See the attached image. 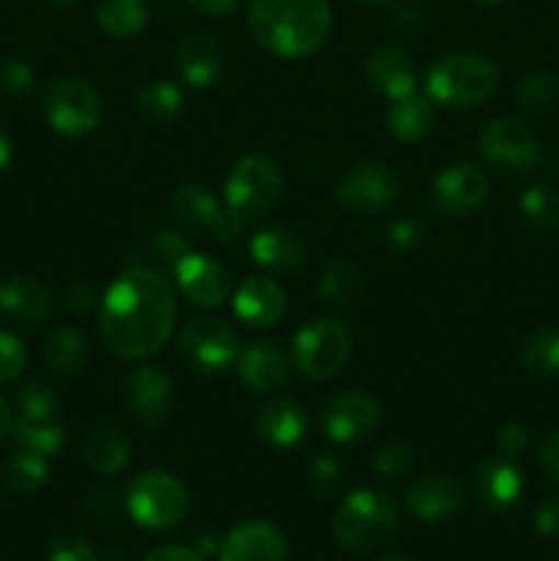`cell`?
<instances>
[{
    "mask_svg": "<svg viewBox=\"0 0 559 561\" xmlns=\"http://www.w3.org/2000/svg\"><path fill=\"white\" fill-rule=\"evenodd\" d=\"M175 294L162 272L129 266L110 283L99 307V334L113 354L146 359L173 334Z\"/></svg>",
    "mask_w": 559,
    "mask_h": 561,
    "instance_id": "1",
    "label": "cell"
},
{
    "mask_svg": "<svg viewBox=\"0 0 559 561\" xmlns=\"http://www.w3.org/2000/svg\"><path fill=\"white\" fill-rule=\"evenodd\" d=\"M250 33L261 49L280 60L316 55L332 33L329 0H250Z\"/></svg>",
    "mask_w": 559,
    "mask_h": 561,
    "instance_id": "2",
    "label": "cell"
},
{
    "mask_svg": "<svg viewBox=\"0 0 559 561\" xmlns=\"http://www.w3.org/2000/svg\"><path fill=\"white\" fill-rule=\"evenodd\" d=\"M499 69L477 53H447L427 69L425 93L449 110L480 107L497 93Z\"/></svg>",
    "mask_w": 559,
    "mask_h": 561,
    "instance_id": "3",
    "label": "cell"
},
{
    "mask_svg": "<svg viewBox=\"0 0 559 561\" xmlns=\"http://www.w3.org/2000/svg\"><path fill=\"white\" fill-rule=\"evenodd\" d=\"M398 529V507L378 491H354L332 518L334 542L351 553L381 551L395 540Z\"/></svg>",
    "mask_w": 559,
    "mask_h": 561,
    "instance_id": "4",
    "label": "cell"
},
{
    "mask_svg": "<svg viewBox=\"0 0 559 561\" xmlns=\"http://www.w3.org/2000/svg\"><path fill=\"white\" fill-rule=\"evenodd\" d=\"M126 513L148 531L173 529L190 513V491L168 471H142L126 488Z\"/></svg>",
    "mask_w": 559,
    "mask_h": 561,
    "instance_id": "5",
    "label": "cell"
},
{
    "mask_svg": "<svg viewBox=\"0 0 559 561\" xmlns=\"http://www.w3.org/2000/svg\"><path fill=\"white\" fill-rule=\"evenodd\" d=\"M42 113L49 129L64 137H85L99 129L104 104L96 88L80 77H58L44 88Z\"/></svg>",
    "mask_w": 559,
    "mask_h": 561,
    "instance_id": "6",
    "label": "cell"
},
{
    "mask_svg": "<svg viewBox=\"0 0 559 561\" xmlns=\"http://www.w3.org/2000/svg\"><path fill=\"white\" fill-rule=\"evenodd\" d=\"M290 359L312 381L338 376L351 359V332L334 318H312L294 334Z\"/></svg>",
    "mask_w": 559,
    "mask_h": 561,
    "instance_id": "7",
    "label": "cell"
},
{
    "mask_svg": "<svg viewBox=\"0 0 559 561\" xmlns=\"http://www.w3.org/2000/svg\"><path fill=\"white\" fill-rule=\"evenodd\" d=\"M283 170L263 153H247L225 179V203L241 217H263L283 201Z\"/></svg>",
    "mask_w": 559,
    "mask_h": 561,
    "instance_id": "8",
    "label": "cell"
},
{
    "mask_svg": "<svg viewBox=\"0 0 559 561\" xmlns=\"http://www.w3.org/2000/svg\"><path fill=\"white\" fill-rule=\"evenodd\" d=\"M480 153L504 179H524L540 164V142L518 118L491 121L480 135Z\"/></svg>",
    "mask_w": 559,
    "mask_h": 561,
    "instance_id": "9",
    "label": "cell"
},
{
    "mask_svg": "<svg viewBox=\"0 0 559 561\" xmlns=\"http://www.w3.org/2000/svg\"><path fill=\"white\" fill-rule=\"evenodd\" d=\"M179 351L197 373H225L239 359V334L223 318L197 316L181 329Z\"/></svg>",
    "mask_w": 559,
    "mask_h": 561,
    "instance_id": "10",
    "label": "cell"
},
{
    "mask_svg": "<svg viewBox=\"0 0 559 561\" xmlns=\"http://www.w3.org/2000/svg\"><path fill=\"white\" fill-rule=\"evenodd\" d=\"M400 175L384 162H360L345 170L338 181V203L360 217H376L395 206L400 197Z\"/></svg>",
    "mask_w": 559,
    "mask_h": 561,
    "instance_id": "11",
    "label": "cell"
},
{
    "mask_svg": "<svg viewBox=\"0 0 559 561\" xmlns=\"http://www.w3.org/2000/svg\"><path fill=\"white\" fill-rule=\"evenodd\" d=\"M170 211L184 228L190 230H208L214 239L230 241L241 233L244 219L236 208L219 201L208 186L203 184H181L170 195Z\"/></svg>",
    "mask_w": 559,
    "mask_h": 561,
    "instance_id": "12",
    "label": "cell"
},
{
    "mask_svg": "<svg viewBox=\"0 0 559 561\" xmlns=\"http://www.w3.org/2000/svg\"><path fill=\"white\" fill-rule=\"evenodd\" d=\"M124 403L132 420L146 431H159L175 405L173 378L162 367H135L124 378Z\"/></svg>",
    "mask_w": 559,
    "mask_h": 561,
    "instance_id": "13",
    "label": "cell"
},
{
    "mask_svg": "<svg viewBox=\"0 0 559 561\" xmlns=\"http://www.w3.org/2000/svg\"><path fill=\"white\" fill-rule=\"evenodd\" d=\"M491 195V181L477 164L455 162L436 175L431 206L444 217H469L480 211Z\"/></svg>",
    "mask_w": 559,
    "mask_h": 561,
    "instance_id": "14",
    "label": "cell"
},
{
    "mask_svg": "<svg viewBox=\"0 0 559 561\" xmlns=\"http://www.w3.org/2000/svg\"><path fill=\"white\" fill-rule=\"evenodd\" d=\"M378 422H381V405L373 394L362 392V389L334 394L321 414V427L329 442L345 444V447L373 436Z\"/></svg>",
    "mask_w": 559,
    "mask_h": 561,
    "instance_id": "15",
    "label": "cell"
},
{
    "mask_svg": "<svg viewBox=\"0 0 559 561\" xmlns=\"http://www.w3.org/2000/svg\"><path fill=\"white\" fill-rule=\"evenodd\" d=\"M173 277L184 299L197 307H219L233 294V279H230L228 268L201 252H190L181 257L179 266L173 268Z\"/></svg>",
    "mask_w": 559,
    "mask_h": 561,
    "instance_id": "16",
    "label": "cell"
},
{
    "mask_svg": "<svg viewBox=\"0 0 559 561\" xmlns=\"http://www.w3.org/2000/svg\"><path fill=\"white\" fill-rule=\"evenodd\" d=\"M406 504L422 524H444L464 507V488L444 471H427L406 488Z\"/></svg>",
    "mask_w": 559,
    "mask_h": 561,
    "instance_id": "17",
    "label": "cell"
},
{
    "mask_svg": "<svg viewBox=\"0 0 559 561\" xmlns=\"http://www.w3.org/2000/svg\"><path fill=\"white\" fill-rule=\"evenodd\" d=\"M290 365H294V359H290V354L277 340H258V343H250L247 348L239 351V359H236V370H239L241 383L250 392L258 394L277 392L288 381Z\"/></svg>",
    "mask_w": 559,
    "mask_h": 561,
    "instance_id": "18",
    "label": "cell"
},
{
    "mask_svg": "<svg viewBox=\"0 0 559 561\" xmlns=\"http://www.w3.org/2000/svg\"><path fill=\"white\" fill-rule=\"evenodd\" d=\"M471 488H475V496L482 507L491 510V513H507L524 496V474L513 463V458L497 455V458H486L477 466Z\"/></svg>",
    "mask_w": 559,
    "mask_h": 561,
    "instance_id": "19",
    "label": "cell"
},
{
    "mask_svg": "<svg viewBox=\"0 0 559 561\" xmlns=\"http://www.w3.org/2000/svg\"><path fill=\"white\" fill-rule=\"evenodd\" d=\"M288 542L269 520H244L225 535L219 561H285Z\"/></svg>",
    "mask_w": 559,
    "mask_h": 561,
    "instance_id": "20",
    "label": "cell"
},
{
    "mask_svg": "<svg viewBox=\"0 0 559 561\" xmlns=\"http://www.w3.org/2000/svg\"><path fill=\"white\" fill-rule=\"evenodd\" d=\"M175 66L186 85L212 88L225 71V49L208 33H186L175 44Z\"/></svg>",
    "mask_w": 559,
    "mask_h": 561,
    "instance_id": "21",
    "label": "cell"
},
{
    "mask_svg": "<svg viewBox=\"0 0 559 561\" xmlns=\"http://www.w3.org/2000/svg\"><path fill=\"white\" fill-rule=\"evenodd\" d=\"M233 312L244 327L272 329L285 316V290L269 277H247L233 294Z\"/></svg>",
    "mask_w": 559,
    "mask_h": 561,
    "instance_id": "22",
    "label": "cell"
},
{
    "mask_svg": "<svg viewBox=\"0 0 559 561\" xmlns=\"http://www.w3.org/2000/svg\"><path fill=\"white\" fill-rule=\"evenodd\" d=\"M250 257L255 266L272 274H296L305 268L307 252L299 236L283 225H269L252 233Z\"/></svg>",
    "mask_w": 559,
    "mask_h": 561,
    "instance_id": "23",
    "label": "cell"
},
{
    "mask_svg": "<svg viewBox=\"0 0 559 561\" xmlns=\"http://www.w3.org/2000/svg\"><path fill=\"white\" fill-rule=\"evenodd\" d=\"M0 312L20 327H38L53 312V296L27 274L0 279Z\"/></svg>",
    "mask_w": 559,
    "mask_h": 561,
    "instance_id": "24",
    "label": "cell"
},
{
    "mask_svg": "<svg viewBox=\"0 0 559 561\" xmlns=\"http://www.w3.org/2000/svg\"><path fill=\"white\" fill-rule=\"evenodd\" d=\"M255 433L272 449H294L307 438V414L296 400H269L255 416Z\"/></svg>",
    "mask_w": 559,
    "mask_h": 561,
    "instance_id": "25",
    "label": "cell"
},
{
    "mask_svg": "<svg viewBox=\"0 0 559 561\" xmlns=\"http://www.w3.org/2000/svg\"><path fill=\"white\" fill-rule=\"evenodd\" d=\"M365 80L378 96L400 99L406 93L417 91V69L414 60L400 47H378L373 49L365 66Z\"/></svg>",
    "mask_w": 559,
    "mask_h": 561,
    "instance_id": "26",
    "label": "cell"
},
{
    "mask_svg": "<svg viewBox=\"0 0 559 561\" xmlns=\"http://www.w3.org/2000/svg\"><path fill=\"white\" fill-rule=\"evenodd\" d=\"M387 131L400 142H420L425 140L436 124V107L427 93H406V96L392 99L384 113Z\"/></svg>",
    "mask_w": 559,
    "mask_h": 561,
    "instance_id": "27",
    "label": "cell"
},
{
    "mask_svg": "<svg viewBox=\"0 0 559 561\" xmlns=\"http://www.w3.org/2000/svg\"><path fill=\"white\" fill-rule=\"evenodd\" d=\"M82 460L99 477H118L132 460V442L113 425H99L82 442Z\"/></svg>",
    "mask_w": 559,
    "mask_h": 561,
    "instance_id": "28",
    "label": "cell"
},
{
    "mask_svg": "<svg viewBox=\"0 0 559 561\" xmlns=\"http://www.w3.org/2000/svg\"><path fill=\"white\" fill-rule=\"evenodd\" d=\"M135 107L140 118L148 121V124L168 126L179 121L181 113H184V93H181L175 82L157 77V80L142 82L135 96Z\"/></svg>",
    "mask_w": 559,
    "mask_h": 561,
    "instance_id": "29",
    "label": "cell"
},
{
    "mask_svg": "<svg viewBox=\"0 0 559 561\" xmlns=\"http://www.w3.org/2000/svg\"><path fill=\"white\" fill-rule=\"evenodd\" d=\"M44 365L60 378H75L77 373L85 367L88 359V343L82 337L80 329L75 327H58L47 334L44 340Z\"/></svg>",
    "mask_w": 559,
    "mask_h": 561,
    "instance_id": "30",
    "label": "cell"
},
{
    "mask_svg": "<svg viewBox=\"0 0 559 561\" xmlns=\"http://www.w3.org/2000/svg\"><path fill=\"white\" fill-rule=\"evenodd\" d=\"M192 244L184 233L179 230H159L153 233L140 250H135L129 255V266H142V268H153V272H173L179 266V261L184 255H190Z\"/></svg>",
    "mask_w": 559,
    "mask_h": 561,
    "instance_id": "31",
    "label": "cell"
},
{
    "mask_svg": "<svg viewBox=\"0 0 559 561\" xmlns=\"http://www.w3.org/2000/svg\"><path fill=\"white\" fill-rule=\"evenodd\" d=\"M362 268L356 266L351 257H334L327 263V268L321 272L318 279V294L323 296V301L332 307H349L360 299L362 294Z\"/></svg>",
    "mask_w": 559,
    "mask_h": 561,
    "instance_id": "32",
    "label": "cell"
},
{
    "mask_svg": "<svg viewBox=\"0 0 559 561\" xmlns=\"http://www.w3.org/2000/svg\"><path fill=\"white\" fill-rule=\"evenodd\" d=\"M96 22L110 38H135L148 22L146 0H99Z\"/></svg>",
    "mask_w": 559,
    "mask_h": 561,
    "instance_id": "33",
    "label": "cell"
},
{
    "mask_svg": "<svg viewBox=\"0 0 559 561\" xmlns=\"http://www.w3.org/2000/svg\"><path fill=\"white\" fill-rule=\"evenodd\" d=\"M518 356L529 376L543 378V381L559 378V329L546 327L526 334Z\"/></svg>",
    "mask_w": 559,
    "mask_h": 561,
    "instance_id": "34",
    "label": "cell"
},
{
    "mask_svg": "<svg viewBox=\"0 0 559 561\" xmlns=\"http://www.w3.org/2000/svg\"><path fill=\"white\" fill-rule=\"evenodd\" d=\"M518 211L524 222L537 233H554L559 230V192L551 184H532L521 192Z\"/></svg>",
    "mask_w": 559,
    "mask_h": 561,
    "instance_id": "35",
    "label": "cell"
},
{
    "mask_svg": "<svg viewBox=\"0 0 559 561\" xmlns=\"http://www.w3.org/2000/svg\"><path fill=\"white\" fill-rule=\"evenodd\" d=\"M513 99L521 113H548V110H554V104L559 99V80L551 71H529V75H524L515 82Z\"/></svg>",
    "mask_w": 559,
    "mask_h": 561,
    "instance_id": "36",
    "label": "cell"
},
{
    "mask_svg": "<svg viewBox=\"0 0 559 561\" xmlns=\"http://www.w3.org/2000/svg\"><path fill=\"white\" fill-rule=\"evenodd\" d=\"M47 480L49 463L44 455L20 449L3 463V482L14 493H36L47 485Z\"/></svg>",
    "mask_w": 559,
    "mask_h": 561,
    "instance_id": "37",
    "label": "cell"
},
{
    "mask_svg": "<svg viewBox=\"0 0 559 561\" xmlns=\"http://www.w3.org/2000/svg\"><path fill=\"white\" fill-rule=\"evenodd\" d=\"M14 442L20 449H27V453L44 455V458H53V455L60 453L64 447V427L55 425V422H14Z\"/></svg>",
    "mask_w": 559,
    "mask_h": 561,
    "instance_id": "38",
    "label": "cell"
},
{
    "mask_svg": "<svg viewBox=\"0 0 559 561\" xmlns=\"http://www.w3.org/2000/svg\"><path fill=\"white\" fill-rule=\"evenodd\" d=\"M16 411H20V420L25 422H55V414H58V394L47 383L27 381L16 392Z\"/></svg>",
    "mask_w": 559,
    "mask_h": 561,
    "instance_id": "39",
    "label": "cell"
},
{
    "mask_svg": "<svg viewBox=\"0 0 559 561\" xmlns=\"http://www.w3.org/2000/svg\"><path fill=\"white\" fill-rule=\"evenodd\" d=\"M305 485L316 499H332L340 491V485H343V466H340V460L332 458V455H318L307 466Z\"/></svg>",
    "mask_w": 559,
    "mask_h": 561,
    "instance_id": "40",
    "label": "cell"
},
{
    "mask_svg": "<svg viewBox=\"0 0 559 561\" xmlns=\"http://www.w3.org/2000/svg\"><path fill=\"white\" fill-rule=\"evenodd\" d=\"M411 466H414V447L409 442H400V438L384 444L373 455V471L381 480H398V477L409 474Z\"/></svg>",
    "mask_w": 559,
    "mask_h": 561,
    "instance_id": "41",
    "label": "cell"
},
{
    "mask_svg": "<svg viewBox=\"0 0 559 561\" xmlns=\"http://www.w3.org/2000/svg\"><path fill=\"white\" fill-rule=\"evenodd\" d=\"M422 236H425V228H422L420 219L400 217L395 219V222L387 228V233H384V250H387L389 255L403 257L409 255L411 250H417Z\"/></svg>",
    "mask_w": 559,
    "mask_h": 561,
    "instance_id": "42",
    "label": "cell"
},
{
    "mask_svg": "<svg viewBox=\"0 0 559 561\" xmlns=\"http://www.w3.org/2000/svg\"><path fill=\"white\" fill-rule=\"evenodd\" d=\"M27 367V351L20 337L0 329V383L16 381Z\"/></svg>",
    "mask_w": 559,
    "mask_h": 561,
    "instance_id": "43",
    "label": "cell"
},
{
    "mask_svg": "<svg viewBox=\"0 0 559 561\" xmlns=\"http://www.w3.org/2000/svg\"><path fill=\"white\" fill-rule=\"evenodd\" d=\"M33 88V69L20 58L0 60V93L5 96H25Z\"/></svg>",
    "mask_w": 559,
    "mask_h": 561,
    "instance_id": "44",
    "label": "cell"
},
{
    "mask_svg": "<svg viewBox=\"0 0 559 561\" xmlns=\"http://www.w3.org/2000/svg\"><path fill=\"white\" fill-rule=\"evenodd\" d=\"M47 561H99L91 542L80 535H58L49 542Z\"/></svg>",
    "mask_w": 559,
    "mask_h": 561,
    "instance_id": "45",
    "label": "cell"
},
{
    "mask_svg": "<svg viewBox=\"0 0 559 561\" xmlns=\"http://www.w3.org/2000/svg\"><path fill=\"white\" fill-rule=\"evenodd\" d=\"M537 463H540L546 480L559 488V427L543 436L540 447H537Z\"/></svg>",
    "mask_w": 559,
    "mask_h": 561,
    "instance_id": "46",
    "label": "cell"
},
{
    "mask_svg": "<svg viewBox=\"0 0 559 561\" xmlns=\"http://www.w3.org/2000/svg\"><path fill=\"white\" fill-rule=\"evenodd\" d=\"M532 526L540 537H559V496H546L537 504Z\"/></svg>",
    "mask_w": 559,
    "mask_h": 561,
    "instance_id": "47",
    "label": "cell"
},
{
    "mask_svg": "<svg viewBox=\"0 0 559 561\" xmlns=\"http://www.w3.org/2000/svg\"><path fill=\"white\" fill-rule=\"evenodd\" d=\"M497 444L499 449H502V455H507V458H518V455L529 447V433H526V427L521 425V422H507V425L499 431Z\"/></svg>",
    "mask_w": 559,
    "mask_h": 561,
    "instance_id": "48",
    "label": "cell"
},
{
    "mask_svg": "<svg viewBox=\"0 0 559 561\" xmlns=\"http://www.w3.org/2000/svg\"><path fill=\"white\" fill-rule=\"evenodd\" d=\"M82 510H85V515L93 520V524H110V520L118 515V502H115L113 493L99 491V493H91V496L85 499Z\"/></svg>",
    "mask_w": 559,
    "mask_h": 561,
    "instance_id": "49",
    "label": "cell"
},
{
    "mask_svg": "<svg viewBox=\"0 0 559 561\" xmlns=\"http://www.w3.org/2000/svg\"><path fill=\"white\" fill-rule=\"evenodd\" d=\"M64 299L71 312H85L88 307L96 301V290H93L91 283H71L69 288H66Z\"/></svg>",
    "mask_w": 559,
    "mask_h": 561,
    "instance_id": "50",
    "label": "cell"
},
{
    "mask_svg": "<svg viewBox=\"0 0 559 561\" xmlns=\"http://www.w3.org/2000/svg\"><path fill=\"white\" fill-rule=\"evenodd\" d=\"M395 27H398L400 33H406V36H420V33L425 31V16H422V11L414 9V5H403V9H398V14H395Z\"/></svg>",
    "mask_w": 559,
    "mask_h": 561,
    "instance_id": "51",
    "label": "cell"
},
{
    "mask_svg": "<svg viewBox=\"0 0 559 561\" xmlns=\"http://www.w3.org/2000/svg\"><path fill=\"white\" fill-rule=\"evenodd\" d=\"M186 3H190L195 11H201V14L223 20V16L233 14L236 5H239V0H186Z\"/></svg>",
    "mask_w": 559,
    "mask_h": 561,
    "instance_id": "52",
    "label": "cell"
},
{
    "mask_svg": "<svg viewBox=\"0 0 559 561\" xmlns=\"http://www.w3.org/2000/svg\"><path fill=\"white\" fill-rule=\"evenodd\" d=\"M142 561H206L201 553H195L192 548H179V546H164L157 551L148 553Z\"/></svg>",
    "mask_w": 559,
    "mask_h": 561,
    "instance_id": "53",
    "label": "cell"
},
{
    "mask_svg": "<svg viewBox=\"0 0 559 561\" xmlns=\"http://www.w3.org/2000/svg\"><path fill=\"white\" fill-rule=\"evenodd\" d=\"M11 159H14V142H11L9 131L0 126V173H3L5 168L11 164Z\"/></svg>",
    "mask_w": 559,
    "mask_h": 561,
    "instance_id": "54",
    "label": "cell"
},
{
    "mask_svg": "<svg viewBox=\"0 0 559 561\" xmlns=\"http://www.w3.org/2000/svg\"><path fill=\"white\" fill-rule=\"evenodd\" d=\"M14 433V416H11V409L9 403H5L3 398H0V442H5V438Z\"/></svg>",
    "mask_w": 559,
    "mask_h": 561,
    "instance_id": "55",
    "label": "cell"
},
{
    "mask_svg": "<svg viewBox=\"0 0 559 561\" xmlns=\"http://www.w3.org/2000/svg\"><path fill=\"white\" fill-rule=\"evenodd\" d=\"M49 5H58V9H66V5H75L80 3V0H47Z\"/></svg>",
    "mask_w": 559,
    "mask_h": 561,
    "instance_id": "56",
    "label": "cell"
},
{
    "mask_svg": "<svg viewBox=\"0 0 559 561\" xmlns=\"http://www.w3.org/2000/svg\"><path fill=\"white\" fill-rule=\"evenodd\" d=\"M376 561H414V559L400 557V553H389V557H381V559H376Z\"/></svg>",
    "mask_w": 559,
    "mask_h": 561,
    "instance_id": "57",
    "label": "cell"
},
{
    "mask_svg": "<svg viewBox=\"0 0 559 561\" xmlns=\"http://www.w3.org/2000/svg\"><path fill=\"white\" fill-rule=\"evenodd\" d=\"M356 3H362V5H389L392 0H356Z\"/></svg>",
    "mask_w": 559,
    "mask_h": 561,
    "instance_id": "58",
    "label": "cell"
},
{
    "mask_svg": "<svg viewBox=\"0 0 559 561\" xmlns=\"http://www.w3.org/2000/svg\"><path fill=\"white\" fill-rule=\"evenodd\" d=\"M477 5H488V9H491V5H499V3H504V0H475Z\"/></svg>",
    "mask_w": 559,
    "mask_h": 561,
    "instance_id": "59",
    "label": "cell"
}]
</instances>
